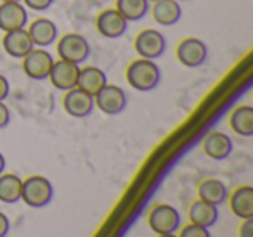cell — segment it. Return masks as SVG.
Wrapping results in <instances>:
<instances>
[{"label":"cell","instance_id":"9a60e30c","mask_svg":"<svg viewBox=\"0 0 253 237\" xmlns=\"http://www.w3.org/2000/svg\"><path fill=\"white\" fill-rule=\"evenodd\" d=\"M151 11L155 21L163 26L177 25L182 18V9L177 0H156Z\"/></svg>","mask_w":253,"mask_h":237},{"label":"cell","instance_id":"d6a6232c","mask_svg":"<svg viewBox=\"0 0 253 237\" xmlns=\"http://www.w3.org/2000/svg\"><path fill=\"white\" fill-rule=\"evenodd\" d=\"M177 2H186V0H177Z\"/></svg>","mask_w":253,"mask_h":237},{"label":"cell","instance_id":"ba28073f","mask_svg":"<svg viewBox=\"0 0 253 237\" xmlns=\"http://www.w3.org/2000/svg\"><path fill=\"white\" fill-rule=\"evenodd\" d=\"M52 64V56L43 49H33L23 57V70H25L26 77L32 78V80H45V78H49Z\"/></svg>","mask_w":253,"mask_h":237},{"label":"cell","instance_id":"8fae6325","mask_svg":"<svg viewBox=\"0 0 253 237\" xmlns=\"http://www.w3.org/2000/svg\"><path fill=\"white\" fill-rule=\"evenodd\" d=\"M28 23V12L21 2H2L0 5V30L2 32H14L21 30Z\"/></svg>","mask_w":253,"mask_h":237},{"label":"cell","instance_id":"52a82bcc","mask_svg":"<svg viewBox=\"0 0 253 237\" xmlns=\"http://www.w3.org/2000/svg\"><path fill=\"white\" fill-rule=\"evenodd\" d=\"M177 59L186 68H200L208 59V47L200 39H184L177 47Z\"/></svg>","mask_w":253,"mask_h":237},{"label":"cell","instance_id":"836d02e7","mask_svg":"<svg viewBox=\"0 0 253 237\" xmlns=\"http://www.w3.org/2000/svg\"><path fill=\"white\" fill-rule=\"evenodd\" d=\"M148 2H156V0H148Z\"/></svg>","mask_w":253,"mask_h":237},{"label":"cell","instance_id":"7c38bea8","mask_svg":"<svg viewBox=\"0 0 253 237\" xmlns=\"http://www.w3.org/2000/svg\"><path fill=\"white\" fill-rule=\"evenodd\" d=\"M128 21L116 9H106L97 18V32L106 39H120L125 35Z\"/></svg>","mask_w":253,"mask_h":237},{"label":"cell","instance_id":"7a4b0ae2","mask_svg":"<svg viewBox=\"0 0 253 237\" xmlns=\"http://www.w3.org/2000/svg\"><path fill=\"white\" fill-rule=\"evenodd\" d=\"M54 198V187L45 177L33 175L23 180L21 201H25L30 208H43Z\"/></svg>","mask_w":253,"mask_h":237},{"label":"cell","instance_id":"5b68a950","mask_svg":"<svg viewBox=\"0 0 253 237\" xmlns=\"http://www.w3.org/2000/svg\"><path fill=\"white\" fill-rule=\"evenodd\" d=\"M94 104L101 109L104 115L115 116L125 111L126 108V94L123 88L116 85L106 83L97 94L94 95Z\"/></svg>","mask_w":253,"mask_h":237},{"label":"cell","instance_id":"d4e9b609","mask_svg":"<svg viewBox=\"0 0 253 237\" xmlns=\"http://www.w3.org/2000/svg\"><path fill=\"white\" fill-rule=\"evenodd\" d=\"M23 2L32 11H45L54 4V0H23Z\"/></svg>","mask_w":253,"mask_h":237},{"label":"cell","instance_id":"ffe728a7","mask_svg":"<svg viewBox=\"0 0 253 237\" xmlns=\"http://www.w3.org/2000/svg\"><path fill=\"white\" fill-rule=\"evenodd\" d=\"M198 196H200L201 201L210 202L213 206H218L222 202L227 201L229 192L227 187L222 180H217V178H208V180H203L198 187Z\"/></svg>","mask_w":253,"mask_h":237},{"label":"cell","instance_id":"603a6c76","mask_svg":"<svg viewBox=\"0 0 253 237\" xmlns=\"http://www.w3.org/2000/svg\"><path fill=\"white\" fill-rule=\"evenodd\" d=\"M116 11L126 19V21H139L149 11L148 0H116Z\"/></svg>","mask_w":253,"mask_h":237},{"label":"cell","instance_id":"7402d4cb","mask_svg":"<svg viewBox=\"0 0 253 237\" xmlns=\"http://www.w3.org/2000/svg\"><path fill=\"white\" fill-rule=\"evenodd\" d=\"M21 185L23 180L18 175L2 173L0 175V201L5 204H14L21 201Z\"/></svg>","mask_w":253,"mask_h":237},{"label":"cell","instance_id":"d6986e66","mask_svg":"<svg viewBox=\"0 0 253 237\" xmlns=\"http://www.w3.org/2000/svg\"><path fill=\"white\" fill-rule=\"evenodd\" d=\"M189 220H191V223H194V225L210 229V227H213L215 223H217L218 209H217V206L198 199V201H194L189 208Z\"/></svg>","mask_w":253,"mask_h":237},{"label":"cell","instance_id":"9c48e42d","mask_svg":"<svg viewBox=\"0 0 253 237\" xmlns=\"http://www.w3.org/2000/svg\"><path fill=\"white\" fill-rule=\"evenodd\" d=\"M78 73H80V66L70 61H54L52 68H50L49 80L57 90H71V88L77 87L78 81Z\"/></svg>","mask_w":253,"mask_h":237},{"label":"cell","instance_id":"2e32d148","mask_svg":"<svg viewBox=\"0 0 253 237\" xmlns=\"http://www.w3.org/2000/svg\"><path fill=\"white\" fill-rule=\"evenodd\" d=\"M28 35L32 39L33 45L37 47H47L50 43H54V40L57 39V28L50 19L40 18L30 25Z\"/></svg>","mask_w":253,"mask_h":237},{"label":"cell","instance_id":"44dd1931","mask_svg":"<svg viewBox=\"0 0 253 237\" xmlns=\"http://www.w3.org/2000/svg\"><path fill=\"white\" fill-rule=\"evenodd\" d=\"M231 128L241 137H252L253 135V108L252 106H239L232 111L231 118Z\"/></svg>","mask_w":253,"mask_h":237},{"label":"cell","instance_id":"30bf717a","mask_svg":"<svg viewBox=\"0 0 253 237\" xmlns=\"http://www.w3.org/2000/svg\"><path fill=\"white\" fill-rule=\"evenodd\" d=\"M63 106L64 111L70 116H73V118H87V116L92 115V111L95 108L94 95L75 87L66 92V95L63 99Z\"/></svg>","mask_w":253,"mask_h":237},{"label":"cell","instance_id":"5bb4252c","mask_svg":"<svg viewBox=\"0 0 253 237\" xmlns=\"http://www.w3.org/2000/svg\"><path fill=\"white\" fill-rule=\"evenodd\" d=\"M203 151L208 158L211 159H217V161H222L225 158L231 156L232 153V140L229 135L222 132H211L207 135L203 142Z\"/></svg>","mask_w":253,"mask_h":237},{"label":"cell","instance_id":"e0dca14e","mask_svg":"<svg viewBox=\"0 0 253 237\" xmlns=\"http://www.w3.org/2000/svg\"><path fill=\"white\" fill-rule=\"evenodd\" d=\"M106 83H108V78H106V73L102 70H99L95 66L80 68L77 81V87L80 90L87 92L90 95H95Z\"/></svg>","mask_w":253,"mask_h":237},{"label":"cell","instance_id":"4dcf8cb0","mask_svg":"<svg viewBox=\"0 0 253 237\" xmlns=\"http://www.w3.org/2000/svg\"><path fill=\"white\" fill-rule=\"evenodd\" d=\"M158 237H177L175 234H163V236H158Z\"/></svg>","mask_w":253,"mask_h":237},{"label":"cell","instance_id":"ac0fdd59","mask_svg":"<svg viewBox=\"0 0 253 237\" xmlns=\"http://www.w3.org/2000/svg\"><path fill=\"white\" fill-rule=\"evenodd\" d=\"M231 209L238 218H253V189L250 185L238 187L231 194Z\"/></svg>","mask_w":253,"mask_h":237},{"label":"cell","instance_id":"277c9868","mask_svg":"<svg viewBox=\"0 0 253 237\" xmlns=\"http://www.w3.org/2000/svg\"><path fill=\"white\" fill-rule=\"evenodd\" d=\"M57 52H59V59L82 64L90 56V45L85 37L78 35V33H68L57 43Z\"/></svg>","mask_w":253,"mask_h":237},{"label":"cell","instance_id":"1f68e13d","mask_svg":"<svg viewBox=\"0 0 253 237\" xmlns=\"http://www.w3.org/2000/svg\"><path fill=\"white\" fill-rule=\"evenodd\" d=\"M2 2H21V0H2Z\"/></svg>","mask_w":253,"mask_h":237},{"label":"cell","instance_id":"8992f818","mask_svg":"<svg viewBox=\"0 0 253 237\" xmlns=\"http://www.w3.org/2000/svg\"><path fill=\"white\" fill-rule=\"evenodd\" d=\"M134 47H135V52H137L142 59L155 61L163 56V52H165V49H167V40L160 32L149 28L139 33L137 39H135Z\"/></svg>","mask_w":253,"mask_h":237},{"label":"cell","instance_id":"83f0119b","mask_svg":"<svg viewBox=\"0 0 253 237\" xmlns=\"http://www.w3.org/2000/svg\"><path fill=\"white\" fill-rule=\"evenodd\" d=\"M9 90H11V87H9L7 78H5L4 75H0V102H4L5 99H7Z\"/></svg>","mask_w":253,"mask_h":237},{"label":"cell","instance_id":"f1b7e54d","mask_svg":"<svg viewBox=\"0 0 253 237\" xmlns=\"http://www.w3.org/2000/svg\"><path fill=\"white\" fill-rule=\"evenodd\" d=\"M9 229H11V223H9V218L0 211V237H5L9 234Z\"/></svg>","mask_w":253,"mask_h":237},{"label":"cell","instance_id":"f546056e","mask_svg":"<svg viewBox=\"0 0 253 237\" xmlns=\"http://www.w3.org/2000/svg\"><path fill=\"white\" fill-rule=\"evenodd\" d=\"M4 170H5V158H4V154L0 153V175L4 173Z\"/></svg>","mask_w":253,"mask_h":237},{"label":"cell","instance_id":"4fadbf2b","mask_svg":"<svg viewBox=\"0 0 253 237\" xmlns=\"http://www.w3.org/2000/svg\"><path fill=\"white\" fill-rule=\"evenodd\" d=\"M2 43H4L5 52L11 57H16V59H23L30 50L35 49V45H33L32 39H30V35H28V30H25V28L7 32Z\"/></svg>","mask_w":253,"mask_h":237},{"label":"cell","instance_id":"3957f363","mask_svg":"<svg viewBox=\"0 0 253 237\" xmlns=\"http://www.w3.org/2000/svg\"><path fill=\"white\" fill-rule=\"evenodd\" d=\"M148 223L151 230L158 236L163 234H175L180 229V215L173 206L158 204L151 209L148 216Z\"/></svg>","mask_w":253,"mask_h":237},{"label":"cell","instance_id":"4316f807","mask_svg":"<svg viewBox=\"0 0 253 237\" xmlns=\"http://www.w3.org/2000/svg\"><path fill=\"white\" fill-rule=\"evenodd\" d=\"M239 237H253V218H246L239 227Z\"/></svg>","mask_w":253,"mask_h":237},{"label":"cell","instance_id":"6da1fadb","mask_svg":"<svg viewBox=\"0 0 253 237\" xmlns=\"http://www.w3.org/2000/svg\"><path fill=\"white\" fill-rule=\"evenodd\" d=\"M162 80V71L151 59H137L126 68V81L139 92L155 90Z\"/></svg>","mask_w":253,"mask_h":237},{"label":"cell","instance_id":"cb8c5ba5","mask_svg":"<svg viewBox=\"0 0 253 237\" xmlns=\"http://www.w3.org/2000/svg\"><path fill=\"white\" fill-rule=\"evenodd\" d=\"M177 237H211V236H210V230L205 229V227L189 223L184 229H180V234Z\"/></svg>","mask_w":253,"mask_h":237},{"label":"cell","instance_id":"484cf974","mask_svg":"<svg viewBox=\"0 0 253 237\" xmlns=\"http://www.w3.org/2000/svg\"><path fill=\"white\" fill-rule=\"evenodd\" d=\"M9 121H11V111H9V108L4 102H0V130L5 128L9 125Z\"/></svg>","mask_w":253,"mask_h":237}]
</instances>
